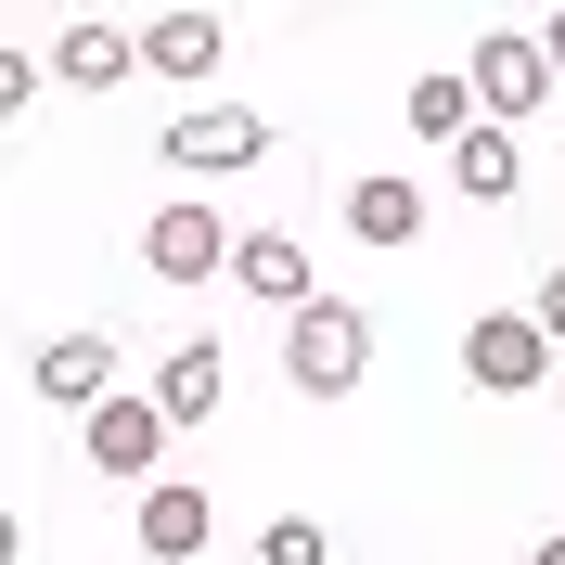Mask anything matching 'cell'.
<instances>
[{
	"instance_id": "6da1fadb",
	"label": "cell",
	"mask_w": 565,
	"mask_h": 565,
	"mask_svg": "<svg viewBox=\"0 0 565 565\" xmlns=\"http://www.w3.org/2000/svg\"><path fill=\"white\" fill-rule=\"evenodd\" d=\"M360 360H373V321H360L348 296H321V309L282 321V373H296L309 398H348V386H360Z\"/></svg>"
},
{
	"instance_id": "7a4b0ae2",
	"label": "cell",
	"mask_w": 565,
	"mask_h": 565,
	"mask_svg": "<svg viewBox=\"0 0 565 565\" xmlns=\"http://www.w3.org/2000/svg\"><path fill=\"white\" fill-rule=\"evenodd\" d=\"M154 154H168V168H193V180L257 168V154H270V116H245V104H193V116H168V129H154Z\"/></svg>"
},
{
	"instance_id": "3957f363",
	"label": "cell",
	"mask_w": 565,
	"mask_h": 565,
	"mask_svg": "<svg viewBox=\"0 0 565 565\" xmlns=\"http://www.w3.org/2000/svg\"><path fill=\"white\" fill-rule=\"evenodd\" d=\"M462 373H476L489 398L540 386V373H553V334H540V309H489V321H462Z\"/></svg>"
},
{
	"instance_id": "277c9868",
	"label": "cell",
	"mask_w": 565,
	"mask_h": 565,
	"mask_svg": "<svg viewBox=\"0 0 565 565\" xmlns=\"http://www.w3.org/2000/svg\"><path fill=\"white\" fill-rule=\"evenodd\" d=\"M462 77H476V104H489V129H514V116H527L540 90H553V52H540V39H501V26H489Z\"/></svg>"
},
{
	"instance_id": "5b68a950",
	"label": "cell",
	"mask_w": 565,
	"mask_h": 565,
	"mask_svg": "<svg viewBox=\"0 0 565 565\" xmlns=\"http://www.w3.org/2000/svg\"><path fill=\"white\" fill-rule=\"evenodd\" d=\"M232 282H245L257 309H321V282H309V245H296V232H245V245H232Z\"/></svg>"
},
{
	"instance_id": "8992f818",
	"label": "cell",
	"mask_w": 565,
	"mask_h": 565,
	"mask_svg": "<svg viewBox=\"0 0 565 565\" xmlns=\"http://www.w3.org/2000/svg\"><path fill=\"white\" fill-rule=\"evenodd\" d=\"M141 257H154L168 282H206V270H232V232H218L206 206H154L141 218Z\"/></svg>"
},
{
	"instance_id": "52a82bcc",
	"label": "cell",
	"mask_w": 565,
	"mask_h": 565,
	"mask_svg": "<svg viewBox=\"0 0 565 565\" xmlns=\"http://www.w3.org/2000/svg\"><path fill=\"white\" fill-rule=\"evenodd\" d=\"M77 437H90V462H104V476H154V462H168V412H154V398H104Z\"/></svg>"
},
{
	"instance_id": "ba28073f",
	"label": "cell",
	"mask_w": 565,
	"mask_h": 565,
	"mask_svg": "<svg viewBox=\"0 0 565 565\" xmlns=\"http://www.w3.org/2000/svg\"><path fill=\"white\" fill-rule=\"evenodd\" d=\"M104 386H116L104 334H52V348H39V398H52V412H104Z\"/></svg>"
},
{
	"instance_id": "9c48e42d",
	"label": "cell",
	"mask_w": 565,
	"mask_h": 565,
	"mask_svg": "<svg viewBox=\"0 0 565 565\" xmlns=\"http://www.w3.org/2000/svg\"><path fill=\"white\" fill-rule=\"evenodd\" d=\"M206 527H218V501L193 489V476H180V489H141V553H154V565H193Z\"/></svg>"
},
{
	"instance_id": "30bf717a",
	"label": "cell",
	"mask_w": 565,
	"mask_h": 565,
	"mask_svg": "<svg viewBox=\"0 0 565 565\" xmlns=\"http://www.w3.org/2000/svg\"><path fill=\"white\" fill-rule=\"evenodd\" d=\"M52 65H65V90H116V77L141 65V26H104V13H77V26L52 39Z\"/></svg>"
},
{
	"instance_id": "8fae6325",
	"label": "cell",
	"mask_w": 565,
	"mask_h": 565,
	"mask_svg": "<svg viewBox=\"0 0 565 565\" xmlns=\"http://www.w3.org/2000/svg\"><path fill=\"white\" fill-rule=\"evenodd\" d=\"M450 180L476 193V206H514V180H527V154H514V129H489V116H476V129L450 141Z\"/></svg>"
},
{
	"instance_id": "7c38bea8",
	"label": "cell",
	"mask_w": 565,
	"mask_h": 565,
	"mask_svg": "<svg viewBox=\"0 0 565 565\" xmlns=\"http://www.w3.org/2000/svg\"><path fill=\"white\" fill-rule=\"evenodd\" d=\"M218 39H232L218 13H154V26H141V65L180 90V77H206V65H218Z\"/></svg>"
},
{
	"instance_id": "4fadbf2b",
	"label": "cell",
	"mask_w": 565,
	"mask_h": 565,
	"mask_svg": "<svg viewBox=\"0 0 565 565\" xmlns=\"http://www.w3.org/2000/svg\"><path fill=\"white\" fill-rule=\"evenodd\" d=\"M218 386H232V360L193 334V348H168V373H154V412H168V424H206V412H218Z\"/></svg>"
},
{
	"instance_id": "5bb4252c",
	"label": "cell",
	"mask_w": 565,
	"mask_h": 565,
	"mask_svg": "<svg viewBox=\"0 0 565 565\" xmlns=\"http://www.w3.org/2000/svg\"><path fill=\"white\" fill-rule=\"evenodd\" d=\"M348 232H360V245H412V232H424V193H412V180H386V168L348 180Z\"/></svg>"
},
{
	"instance_id": "9a60e30c",
	"label": "cell",
	"mask_w": 565,
	"mask_h": 565,
	"mask_svg": "<svg viewBox=\"0 0 565 565\" xmlns=\"http://www.w3.org/2000/svg\"><path fill=\"white\" fill-rule=\"evenodd\" d=\"M398 116H412L424 141H462V129H476V77H412V104H398Z\"/></svg>"
},
{
	"instance_id": "2e32d148",
	"label": "cell",
	"mask_w": 565,
	"mask_h": 565,
	"mask_svg": "<svg viewBox=\"0 0 565 565\" xmlns=\"http://www.w3.org/2000/svg\"><path fill=\"white\" fill-rule=\"evenodd\" d=\"M257 565H334V540H321L309 514H270V527H257Z\"/></svg>"
},
{
	"instance_id": "e0dca14e",
	"label": "cell",
	"mask_w": 565,
	"mask_h": 565,
	"mask_svg": "<svg viewBox=\"0 0 565 565\" xmlns=\"http://www.w3.org/2000/svg\"><path fill=\"white\" fill-rule=\"evenodd\" d=\"M540 334H553V348H565V270L540 282Z\"/></svg>"
},
{
	"instance_id": "ac0fdd59",
	"label": "cell",
	"mask_w": 565,
	"mask_h": 565,
	"mask_svg": "<svg viewBox=\"0 0 565 565\" xmlns=\"http://www.w3.org/2000/svg\"><path fill=\"white\" fill-rule=\"evenodd\" d=\"M540 52H553V77H565V13H553V26H540Z\"/></svg>"
},
{
	"instance_id": "d6986e66",
	"label": "cell",
	"mask_w": 565,
	"mask_h": 565,
	"mask_svg": "<svg viewBox=\"0 0 565 565\" xmlns=\"http://www.w3.org/2000/svg\"><path fill=\"white\" fill-rule=\"evenodd\" d=\"M540 565H565V540H540Z\"/></svg>"
}]
</instances>
